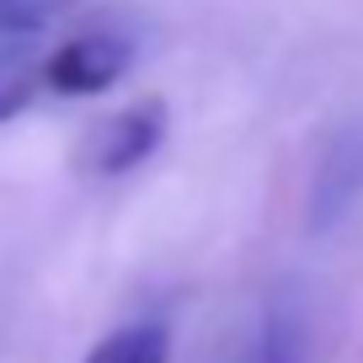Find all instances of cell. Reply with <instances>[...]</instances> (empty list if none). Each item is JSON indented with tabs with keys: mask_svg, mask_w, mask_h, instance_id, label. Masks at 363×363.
I'll return each mask as SVG.
<instances>
[{
	"mask_svg": "<svg viewBox=\"0 0 363 363\" xmlns=\"http://www.w3.org/2000/svg\"><path fill=\"white\" fill-rule=\"evenodd\" d=\"M166 123L171 118H166V102H160V96H145V102L102 118V123L80 139V155H75L80 171H86V177H128V171H139L160 150Z\"/></svg>",
	"mask_w": 363,
	"mask_h": 363,
	"instance_id": "6da1fadb",
	"label": "cell"
},
{
	"mask_svg": "<svg viewBox=\"0 0 363 363\" xmlns=\"http://www.w3.org/2000/svg\"><path fill=\"white\" fill-rule=\"evenodd\" d=\"M134 69V38L113 27H91L75 33L43 59V86L59 96H102Z\"/></svg>",
	"mask_w": 363,
	"mask_h": 363,
	"instance_id": "7a4b0ae2",
	"label": "cell"
},
{
	"mask_svg": "<svg viewBox=\"0 0 363 363\" xmlns=\"http://www.w3.org/2000/svg\"><path fill=\"white\" fill-rule=\"evenodd\" d=\"M363 198V118L342 123L326 139L315 171H310V235H326L358 208Z\"/></svg>",
	"mask_w": 363,
	"mask_h": 363,
	"instance_id": "3957f363",
	"label": "cell"
},
{
	"mask_svg": "<svg viewBox=\"0 0 363 363\" xmlns=\"http://www.w3.org/2000/svg\"><path fill=\"white\" fill-rule=\"evenodd\" d=\"M305 347H310L305 305H299L294 289H284V294H272L267 310H262L246 363H305Z\"/></svg>",
	"mask_w": 363,
	"mask_h": 363,
	"instance_id": "277c9868",
	"label": "cell"
},
{
	"mask_svg": "<svg viewBox=\"0 0 363 363\" xmlns=\"http://www.w3.org/2000/svg\"><path fill=\"white\" fill-rule=\"evenodd\" d=\"M80 363H171V331L166 320H128L107 331Z\"/></svg>",
	"mask_w": 363,
	"mask_h": 363,
	"instance_id": "5b68a950",
	"label": "cell"
},
{
	"mask_svg": "<svg viewBox=\"0 0 363 363\" xmlns=\"http://www.w3.org/2000/svg\"><path fill=\"white\" fill-rule=\"evenodd\" d=\"M38 91H43V59L27 43H0V123L27 113Z\"/></svg>",
	"mask_w": 363,
	"mask_h": 363,
	"instance_id": "8992f818",
	"label": "cell"
},
{
	"mask_svg": "<svg viewBox=\"0 0 363 363\" xmlns=\"http://www.w3.org/2000/svg\"><path fill=\"white\" fill-rule=\"evenodd\" d=\"M75 0H0V43H22L69 11Z\"/></svg>",
	"mask_w": 363,
	"mask_h": 363,
	"instance_id": "52a82bcc",
	"label": "cell"
}]
</instances>
